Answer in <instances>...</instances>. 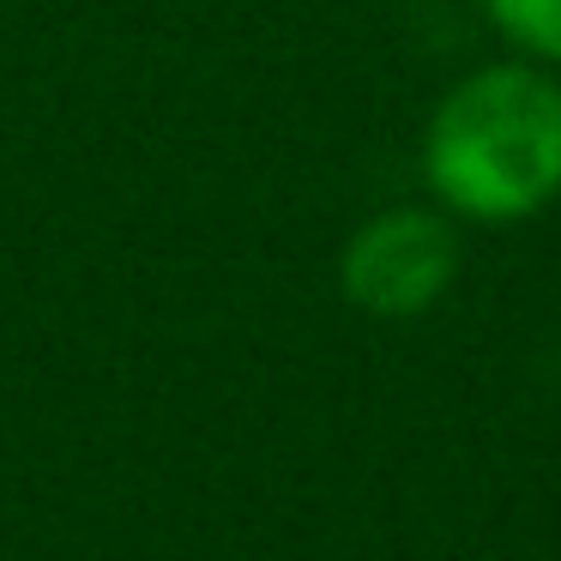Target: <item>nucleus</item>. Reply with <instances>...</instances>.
I'll return each instance as SVG.
<instances>
[{"mask_svg":"<svg viewBox=\"0 0 561 561\" xmlns=\"http://www.w3.org/2000/svg\"><path fill=\"white\" fill-rule=\"evenodd\" d=\"M459 218L428 206H387L351 230L339 254V290L368 320H423L459 284Z\"/></svg>","mask_w":561,"mask_h":561,"instance_id":"nucleus-2","label":"nucleus"},{"mask_svg":"<svg viewBox=\"0 0 561 561\" xmlns=\"http://www.w3.org/2000/svg\"><path fill=\"white\" fill-rule=\"evenodd\" d=\"M416 170L471 230L543 218L561 199V73L507 55L453 79L423 122Z\"/></svg>","mask_w":561,"mask_h":561,"instance_id":"nucleus-1","label":"nucleus"},{"mask_svg":"<svg viewBox=\"0 0 561 561\" xmlns=\"http://www.w3.org/2000/svg\"><path fill=\"white\" fill-rule=\"evenodd\" d=\"M483 19L519 61L561 73V0H483Z\"/></svg>","mask_w":561,"mask_h":561,"instance_id":"nucleus-3","label":"nucleus"}]
</instances>
